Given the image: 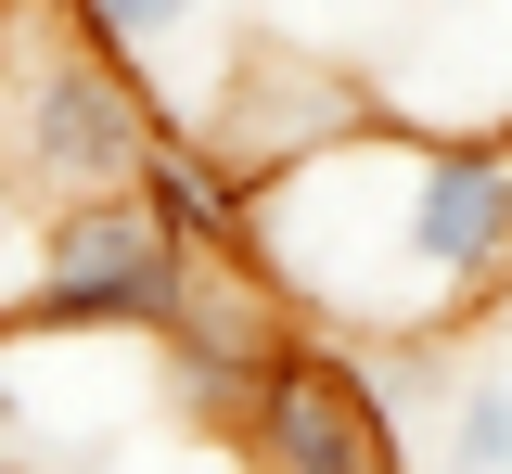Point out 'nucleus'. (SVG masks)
I'll list each match as a JSON object with an SVG mask.
<instances>
[{
	"mask_svg": "<svg viewBox=\"0 0 512 474\" xmlns=\"http://www.w3.org/2000/svg\"><path fill=\"white\" fill-rule=\"evenodd\" d=\"M180 282H192V244L154 218V193H77L52 218H26V257L0 282V321L154 346L167 308H180Z\"/></svg>",
	"mask_w": 512,
	"mask_h": 474,
	"instance_id": "1",
	"label": "nucleus"
},
{
	"mask_svg": "<svg viewBox=\"0 0 512 474\" xmlns=\"http://www.w3.org/2000/svg\"><path fill=\"white\" fill-rule=\"evenodd\" d=\"M372 116H384L372 77L333 65V52H295V39H244V52L218 65V90H192V141H205L244 193H269L282 167H308L333 141H359Z\"/></svg>",
	"mask_w": 512,
	"mask_h": 474,
	"instance_id": "2",
	"label": "nucleus"
},
{
	"mask_svg": "<svg viewBox=\"0 0 512 474\" xmlns=\"http://www.w3.org/2000/svg\"><path fill=\"white\" fill-rule=\"evenodd\" d=\"M231 436L256 474H384V398L359 372V346H320V334L256 385V410Z\"/></svg>",
	"mask_w": 512,
	"mask_h": 474,
	"instance_id": "3",
	"label": "nucleus"
},
{
	"mask_svg": "<svg viewBox=\"0 0 512 474\" xmlns=\"http://www.w3.org/2000/svg\"><path fill=\"white\" fill-rule=\"evenodd\" d=\"M64 13H77V26H90L103 52H128L141 77H154V65H180L192 39L218 26V0H64Z\"/></svg>",
	"mask_w": 512,
	"mask_h": 474,
	"instance_id": "4",
	"label": "nucleus"
},
{
	"mask_svg": "<svg viewBox=\"0 0 512 474\" xmlns=\"http://www.w3.org/2000/svg\"><path fill=\"white\" fill-rule=\"evenodd\" d=\"M448 474H512V372L448 385Z\"/></svg>",
	"mask_w": 512,
	"mask_h": 474,
	"instance_id": "5",
	"label": "nucleus"
},
{
	"mask_svg": "<svg viewBox=\"0 0 512 474\" xmlns=\"http://www.w3.org/2000/svg\"><path fill=\"white\" fill-rule=\"evenodd\" d=\"M410 13H423V26H461V13H487V0H410Z\"/></svg>",
	"mask_w": 512,
	"mask_h": 474,
	"instance_id": "6",
	"label": "nucleus"
}]
</instances>
